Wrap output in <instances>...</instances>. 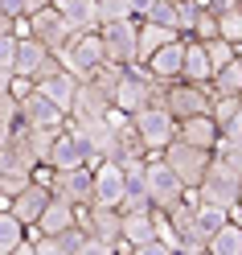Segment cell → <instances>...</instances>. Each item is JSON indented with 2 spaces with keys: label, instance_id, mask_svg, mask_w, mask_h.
I'll return each instance as SVG.
<instances>
[{
  "label": "cell",
  "instance_id": "obj_1",
  "mask_svg": "<svg viewBox=\"0 0 242 255\" xmlns=\"http://www.w3.org/2000/svg\"><path fill=\"white\" fill-rule=\"evenodd\" d=\"M58 62H62V66H66V70L78 78V83H82V78H90V74H94V70H99L103 62H107L103 37H99V33H74L66 45H62Z\"/></svg>",
  "mask_w": 242,
  "mask_h": 255
},
{
  "label": "cell",
  "instance_id": "obj_2",
  "mask_svg": "<svg viewBox=\"0 0 242 255\" xmlns=\"http://www.w3.org/2000/svg\"><path fill=\"white\" fill-rule=\"evenodd\" d=\"M160 156H164V165L176 173V177H181V185H185V189H201L209 165H214V152L193 148V144H185V140H172V144L160 152Z\"/></svg>",
  "mask_w": 242,
  "mask_h": 255
},
{
  "label": "cell",
  "instance_id": "obj_3",
  "mask_svg": "<svg viewBox=\"0 0 242 255\" xmlns=\"http://www.w3.org/2000/svg\"><path fill=\"white\" fill-rule=\"evenodd\" d=\"M103 37V50L111 66H136L140 62V21L127 17V21H107L99 29Z\"/></svg>",
  "mask_w": 242,
  "mask_h": 255
},
{
  "label": "cell",
  "instance_id": "obj_4",
  "mask_svg": "<svg viewBox=\"0 0 242 255\" xmlns=\"http://www.w3.org/2000/svg\"><path fill=\"white\" fill-rule=\"evenodd\" d=\"M132 124H136V132H140L144 144H148L152 156L164 152L172 140H176V128H181V124L172 120L168 107H144V111H136V116H132Z\"/></svg>",
  "mask_w": 242,
  "mask_h": 255
},
{
  "label": "cell",
  "instance_id": "obj_5",
  "mask_svg": "<svg viewBox=\"0 0 242 255\" xmlns=\"http://www.w3.org/2000/svg\"><path fill=\"white\" fill-rule=\"evenodd\" d=\"M197 194H201L205 206L234 210V206H238V194H242V173H234L226 161H218V156H214V165H209V173H205V181H201Z\"/></svg>",
  "mask_w": 242,
  "mask_h": 255
},
{
  "label": "cell",
  "instance_id": "obj_6",
  "mask_svg": "<svg viewBox=\"0 0 242 255\" xmlns=\"http://www.w3.org/2000/svg\"><path fill=\"white\" fill-rule=\"evenodd\" d=\"M209 103H214V91L209 87H197V83H172L164 91V107L172 111V120L176 124H185L193 116H209Z\"/></svg>",
  "mask_w": 242,
  "mask_h": 255
},
{
  "label": "cell",
  "instance_id": "obj_7",
  "mask_svg": "<svg viewBox=\"0 0 242 255\" xmlns=\"http://www.w3.org/2000/svg\"><path fill=\"white\" fill-rule=\"evenodd\" d=\"M21 124L29 128V132H66V128H70V116H66L54 99H45L41 91H33V95L21 103Z\"/></svg>",
  "mask_w": 242,
  "mask_h": 255
},
{
  "label": "cell",
  "instance_id": "obj_8",
  "mask_svg": "<svg viewBox=\"0 0 242 255\" xmlns=\"http://www.w3.org/2000/svg\"><path fill=\"white\" fill-rule=\"evenodd\" d=\"M33 83H37V91L45 95V99H54V103L70 116V103H74V95H78V78H74L66 66H62V62H58V54L41 66V74L33 78Z\"/></svg>",
  "mask_w": 242,
  "mask_h": 255
},
{
  "label": "cell",
  "instance_id": "obj_9",
  "mask_svg": "<svg viewBox=\"0 0 242 255\" xmlns=\"http://www.w3.org/2000/svg\"><path fill=\"white\" fill-rule=\"evenodd\" d=\"M78 227L86 231V239H103V243H123V214L111 206H82L78 210Z\"/></svg>",
  "mask_w": 242,
  "mask_h": 255
},
{
  "label": "cell",
  "instance_id": "obj_10",
  "mask_svg": "<svg viewBox=\"0 0 242 255\" xmlns=\"http://www.w3.org/2000/svg\"><path fill=\"white\" fill-rule=\"evenodd\" d=\"M148 189H152V206L156 210H172V206L189 194V189L181 185V177L164 165V156H152L148 161Z\"/></svg>",
  "mask_w": 242,
  "mask_h": 255
},
{
  "label": "cell",
  "instance_id": "obj_11",
  "mask_svg": "<svg viewBox=\"0 0 242 255\" xmlns=\"http://www.w3.org/2000/svg\"><path fill=\"white\" fill-rule=\"evenodd\" d=\"M94 169L99 165V156L90 152V144L82 136L74 132V128H66V132L58 136V144H54V156H50V169H58V173H70V169Z\"/></svg>",
  "mask_w": 242,
  "mask_h": 255
},
{
  "label": "cell",
  "instance_id": "obj_12",
  "mask_svg": "<svg viewBox=\"0 0 242 255\" xmlns=\"http://www.w3.org/2000/svg\"><path fill=\"white\" fill-rule=\"evenodd\" d=\"M29 37H37L50 54H62V45L74 37V29L66 25V17H62L58 4H54V8H41V12L29 17Z\"/></svg>",
  "mask_w": 242,
  "mask_h": 255
},
{
  "label": "cell",
  "instance_id": "obj_13",
  "mask_svg": "<svg viewBox=\"0 0 242 255\" xmlns=\"http://www.w3.org/2000/svg\"><path fill=\"white\" fill-rule=\"evenodd\" d=\"M123 189H127V173H123L119 161H99V165H94V206L119 210V206H123Z\"/></svg>",
  "mask_w": 242,
  "mask_h": 255
},
{
  "label": "cell",
  "instance_id": "obj_14",
  "mask_svg": "<svg viewBox=\"0 0 242 255\" xmlns=\"http://www.w3.org/2000/svg\"><path fill=\"white\" fill-rule=\"evenodd\" d=\"M54 194L66 198L70 206H94V169H70V173H58L54 169Z\"/></svg>",
  "mask_w": 242,
  "mask_h": 255
},
{
  "label": "cell",
  "instance_id": "obj_15",
  "mask_svg": "<svg viewBox=\"0 0 242 255\" xmlns=\"http://www.w3.org/2000/svg\"><path fill=\"white\" fill-rule=\"evenodd\" d=\"M50 202H54V189H50V185H37V181H33V185H25L21 194L12 198L8 214H17V218L25 222V227L33 231L37 222H41V214H45V206H50Z\"/></svg>",
  "mask_w": 242,
  "mask_h": 255
},
{
  "label": "cell",
  "instance_id": "obj_16",
  "mask_svg": "<svg viewBox=\"0 0 242 255\" xmlns=\"http://www.w3.org/2000/svg\"><path fill=\"white\" fill-rule=\"evenodd\" d=\"M70 227H78V206H70L66 198H58V194H54V202L45 206L41 222H37L29 235H37V239H58V235H66Z\"/></svg>",
  "mask_w": 242,
  "mask_h": 255
},
{
  "label": "cell",
  "instance_id": "obj_17",
  "mask_svg": "<svg viewBox=\"0 0 242 255\" xmlns=\"http://www.w3.org/2000/svg\"><path fill=\"white\" fill-rule=\"evenodd\" d=\"M111 107H115V103H111V99H107V95L94 87V83H78V95H74V103H70V124L103 120Z\"/></svg>",
  "mask_w": 242,
  "mask_h": 255
},
{
  "label": "cell",
  "instance_id": "obj_18",
  "mask_svg": "<svg viewBox=\"0 0 242 255\" xmlns=\"http://www.w3.org/2000/svg\"><path fill=\"white\" fill-rule=\"evenodd\" d=\"M185 45H189V37H181V41L164 45V50H160V54L148 62V70H152V78H156V83L172 87V83H181V78H185Z\"/></svg>",
  "mask_w": 242,
  "mask_h": 255
},
{
  "label": "cell",
  "instance_id": "obj_19",
  "mask_svg": "<svg viewBox=\"0 0 242 255\" xmlns=\"http://www.w3.org/2000/svg\"><path fill=\"white\" fill-rule=\"evenodd\" d=\"M176 140H185L193 148H205V152H218V140H222V128L214 124V116H193L176 128Z\"/></svg>",
  "mask_w": 242,
  "mask_h": 255
},
{
  "label": "cell",
  "instance_id": "obj_20",
  "mask_svg": "<svg viewBox=\"0 0 242 255\" xmlns=\"http://www.w3.org/2000/svg\"><path fill=\"white\" fill-rule=\"evenodd\" d=\"M185 33H176V29L168 25H156V21H140V66H148V62L164 50V45L181 41Z\"/></svg>",
  "mask_w": 242,
  "mask_h": 255
},
{
  "label": "cell",
  "instance_id": "obj_21",
  "mask_svg": "<svg viewBox=\"0 0 242 255\" xmlns=\"http://www.w3.org/2000/svg\"><path fill=\"white\" fill-rule=\"evenodd\" d=\"M156 239V210H132V214H123V243L127 247H144V243H152Z\"/></svg>",
  "mask_w": 242,
  "mask_h": 255
},
{
  "label": "cell",
  "instance_id": "obj_22",
  "mask_svg": "<svg viewBox=\"0 0 242 255\" xmlns=\"http://www.w3.org/2000/svg\"><path fill=\"white\" fill-rule=\"evenodd\" d=\"M50 58H54V54L45 50L37 37H21V45H17V74L37 78V74H41V66H45Z\"/></svg>",
  "mask_w": 242,
  "mask_h": 255
},
{
  "label": "cell",
  "instance_id": "obj_23",
  "mask_svg": "<svg viewBox=\"0 0 242 255\" xmlns=\"http://www.w3.org/2000/svg\"><path fill=\"white\" fill-rule=\"evenodd\" d=\"M185 83H197V87L214 83V66H209V58H205V45L193 41V37L185 45Z\"/></svg>",
  "mask_w": 242,
  "mask_h": 255
},
{
  "label": "cell",
  "instance_id": "obj_24",
  "mask_svg": "<svg viewBox=\"0 0 242 255\" xmlns=\"http://www.w3.org/2000/svg\"><path fill=\"white\" fill-rule=\"evenodd\" d=\"M29 239V227L17 218V214H8V210H0V255H12L21 243Z\"/></svg>",
  "mask_w": 242,
  "mask_h": 255
},
{
  "label": "cell",
  "instance_id": "obj_25",
  "mask_svg": "<svg viewBox=\"0 0 242 255\" xmlns=\"http://www.w3.org/2000/svg\"><path fill=\"white\" fill-rule=\"evenodd\" d=\"M209 255H242V227L238 222H226V227L209 239Z\"/></svg>",
  "mask_w": 242,
  "mask_h": 255
},
{
  "label": "cell",
  "instance_id": "obj_26",
  "mask_svg": "<svg viewBox=\"0 0 242 255\" xmlns=\"http://www.w3.org/2000/svg\"><path fill=\"white\" fill-rule=\"evenodd\" d=\"M123 70H127V66H111V62H103V66L94 70L90 78H82V83H94V87H99V91L107 95L111 103H115V95H119V83H123Z\"/></svg>",
  "mask_w": 242,
  "mask_h": 255
},
{
  "label": "cell",
  "instance_id": "obj_27",
  "mask_svg": "<svg viewBox=\"0 0 242 255\" xmlns=\"http://www.w3.org/2000/svg\"><path fill=\"white\" fill-rule=\"evenodd\" d=\"M209 91H214V95H242V66H238V58L230 62V66H222V70L214 74Z\"/></svg>",
  "mask_w": 242,
  "mask_h": 255
},
{
  "label": "cell",
  "instance_id": "obj_28",
  "mask_svg": "<svg viewBox=\"0 0 242 255\" xmlns=\"http://www.w3.org/2000/svg\"><path fill=\"white\" fill-rule=\"evenodd\" d=\"M218 25H222V37L230 45H242V0H234L226 12H218Z\"/></svg>",
  "mask_w": 242,
  "mask_h": 255
},
{
  "label": "cell",
  "instance_id": "obj_29",
  "mask_svg": "<svg viewBox=\"0 0 242 255\" xmlns=\"http://www.w3.org/2000/svg\"><path fill=\"white\" fill-rule=\"evenodd\" d=\"M209 116L214 124H230L234 116H242V95H214V103H209Z\"/></svg>",
  "mask_w": 242,
  "mask_h": 255
},
{
  "label": "cell",
  "instance_id": "obj_30",
  "mask_svg": "<svg viewBox=\"0 0 242 255\" xmlns=\"http://www.w3.org/2000/svg\"><path fill=\"white\" fill-rule=\"evenodd\" d=\"M201 45H205V58H209V66H214V74L238 58V45H230L226 37H218V41H201Z\"/></svg>",
  "mask_w": 242,
  "mask_h": 255
},
{
  "label": "cell",
  "instance_id": "obj_31",
  "mask_svg": "<svg viewBox=\"0 0 242 255\" xmlns=\"http://www.w3.org/2000/svg\"><path fill=\"white\" fill-rule=\"evenodd\" d=\"M21 128V99L0 95V136H12Z\"/></svg>",
  "mask_w": 242,
  "mask_h": 255
},
{
  "label": "cell",
  "instance_id": "obj_32",
  "mask_svg": "<svg viewBox=\"0 0 242 255\" xmlns=\"http://www.w3.org/2000/svg\"><path fill=\"white\" fill-rule=\"evenodd\" d=\"M222 37V25H218V12L214 8H201L197 25H193V41H218Z\"/></svg>",
  "mask_w": 242,
  "mask_h": 255
},
{
  "label": "cell",
  "instance_id": "obj_33",
  "mask_svg": "<svg viewBox=\"0 0 242 255\" xmlns=\"http://www.w3.org/2000/svg\"><path fill=\"white\" fill-rule=\"evenodd\" d=\"M148 21L168 25V29H176V33H181V8H176V0H160V4L152 8V17H148Z\"/></svg>",
  "mask_w": 242,
  "mask_h": 255
},
{
  "label": "cell",
  "instance_id": "obj_34",
  "mask_svg": "<svg viewBox=\"0 0 242 255\" xmlns=\"http://www.w3.org/2000/svg\"><path fill=\"white\" fill-rule=\"evenodd\" d=\"M17 45H21L17 33H12V37H0V70L17 74Z\"/></svg>",
  "mask_w": 242,
  "mask_h": 255
},
{
  "label": "cell",
  "instance_id": "obj_35",
  "mask_svg": "<svg viewBox=\"0 0 242 255\" xmlns=\"http://www.w3.org/2000/svg\"><path fill=\"white\" fill-rule=\"evenodd\" d=\"M99 17H103V25L107 21H127L132 8H127V0H99Z\"/></svg>",
  "mask_w": 242,
  "mask_h": 255
},
{
  "label": "cell",
  "instance_id": "obj_36",
  "mask_svg": "<svg viewBox=\"0 0 242 255\" xmlns=\"http://www.w3.org/2000/svg\"><path fill=\"white\" fill-rule=\"evenodd\" d=\"M29 239L37 243V255H74V251H66V247H62L58 239H37V235H29Z\"/></svg>",
  "mask_w": 242,
  "mask_h": 255
},
{
  "label": "cell",
  "instance_id": "obj_37",
  "mask_svg": "<svg viewBox=\"0 0 242 255\" xmlns=\"http://www.w3.org/2000/svg\"><path fill=\"white\" fill-rule=\"evenodd\" d=\"M74 255H115V247H111V243H103V239H86V243L78 247Z\"/></svg>",
  "mask_w": 242,
  "mask_h": 255
},
{
  "label": "cell",
  "instance_id": "obj_38",
  "mask_svg": "<svg viewBox=\"0 0 242 255\" xmlns=\"http://www.w3.org/2000/svg\"><path fill=\"white\" fill-rule=\"evenodd\" d=\"M156 4H160V0H127V8H132V17H136V21H148Z\"/></svg>",
  "mask_w": 242,
  "mask_h": 255
},
{
  "label": "cell",
  "instance_id": "obj_39",
  "mask_svg": "<svg viewBox=\"0 0 242 255\" xmlns=\"http://www.w3.org/2000/svg\"><path fill=\"white\" fill-rule=\"evenodd\" d=\"M136 255H176L168 243H160V239H152V243H144V247H136Z\"/></svg>",
  "mask_w": 242,
  "mask_h": 255
},
{
  "label": "cell",
  "instance_id": "obj_40",
  "mask_svg": "<svg viewBox=\"0 0 242 255\" xmlns=\"http://www.w3.org/2000/svg\"><path fill=\"white\" fill-rule=\"evenodd\" d=\"M12 33H17V21H12V17H4V12H0V37H12Z\"/></svg>",
  "mask_w": 242,
  "mask_h": 255
},
{
  "label": "cell",
  "instance_id": "obj_41",
  "mask_svg": "<svg viewBox=\"0 0 242 255\" xmlns=\"http://www.w3.org/2000/svg\"><path fill=\"white\" fill-rule=\"evenodd\" d=\"M25 4H29V17H33V12H41V8H54L58 0H25Z\"/></svg>",
  "mask_w": 242,
  "mask_h": 255
},
{
  "label": "cell",
  "instance_id": "obj_42",
  "mask_svg": "<svg viewBox=\"0 0 242 255\" xmlns=\"http://www.w3.org/2000/svg\"><path fill=\"white\" fill-rule=\"evenodd\" d=\"M12 78H17V74H8V70H0V95H8V91H12Z\"/></svg>",
  "mask_w": 242,
  "mask_h": 255
},
{
  "label": "cell",
  "instance_id": "obj_43",
  "mask_svg": "<svg viewBox=\"0 0 242 255\" xmlns=\"http://www.w3.org/2000/svg\"><path fill=\"white\" fill-rule=\"evenodd\" d=\"M12 255H37V243H33V239H25V243L12 251Z\"/></svg>",
  "mask_w": 242,
  "mask_h": 255
},
{
  "label": "cell",
  "instance_id": "obj_44",
  "mask_svg": "<svg viewBox=\"0 0 242 255\" xmlns=\"http://www.w3.org/2000/svg\"><path fill=\"white\" fill-rule=\"evenodd\" d=\"M230 222H238V227H242V194H238V206L230 210Z\"/></svg>",
  "mask_w": 242,
  "mask_h": 255
},
{
  "label": "cell",
  "instance_id": "obj_45",
  "mask_svg": "<svg viewBox=\"0 0 242 255\" xmlns=\"http://www.w3.org/2000/svg\"><path fill=\"white\" fill-rule=\"evenodd\" d=\"M115 255H136V251L127 247V243H115Z\"/></svg>",
  "mask_w": 242,
  "mask_h": 255
},
{
  "label": "cell",
  "instance_id": "obj_46",
  "mask_svg": "<svg viewBox=\"0 0 242 255\" xmlns=\"http://www.w3.org/2000/svg\"><path fill=\"white\" fill-rule=\"evenodd\" d=\"M238 66H242V45H238Z\"/></svg>",
  "mask_w": 242,
  "mask_h": 255
},
{
  "label": "cell",
  "instance_id": "obj_47",
  "mask_svg": "<svg viewBox=\"0 0 242 255\" xmlns=\"http://www.w3.org/2000/svg\"><path fill=\"white\" fill-rule=\"evenodd\" d=\"M193 255H209V251H193Z\"/></svg>",
  "mask_w": 242,
  "mask_h": 255
}]
</instances>
